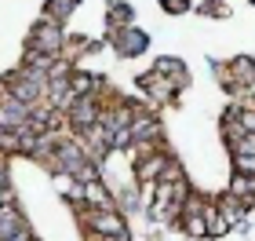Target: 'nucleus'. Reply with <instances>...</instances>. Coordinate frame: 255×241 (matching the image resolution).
Returning a JSON list of instances; mask_svg holds the SVG:
<instances>
[{"mask_svg":"<svg viewBox=\"0 0 255 241\" xmlns=\"http://www.w3.org/2000/svg\"><path fill=\"white\" fill-rule=\"evenodd\" d=\"M84 201L95 205V209H117V205H113V198H110V190L102 187L99 179H88V183H84Z\"/></svg>","mask_w":255,"mask_h":241,"instance_id":"2","label":"nucleus"},{"mask_svg":"<svg viewBox=\"0 0 255 241\" xmlns=\"http://www.w3.org/2000/svg\"><path fill=\"white\" fill-rule=\"evenodd\" d=\"M164 168H168V157L153 150V154H146V157H138V165H135V179L138 183H157L160 176H164Z\"/></svg>","mask_w":255,"mask_h":241,"instance_id":"1","label":"nucleus"},{"mask_svg":"<svg viewBox=\"0 0 255 241\" xmlns=\"http://www.w3.org/2000/svg\"><path fill=\"white\" fill-rule=\"evenodd\" d=\"M186 234H193V238H204L208 234L204 212H186Z\"/></svg>","mask_w":255,"mask_h":241,"instance_id":"3","label":"nucleus"},{"mask_svg":"<svg viewBox=\"0 0 255 241\" xmlns=\"http://www.w3.org/2000/svg\"><path fill=\"white\" fill-rule=\"evenodd\" d=\"M69 7H73V0H55V4H51V15L59 18V15H66Z\"/></svg>","mask_w":255,"mask_h":241,"instance_id":"5","label":"nucleus"},{"mask_svg":"<svg viewBox=\"0 0 255 241\" xmlns=\"http://www.w3.org/2000/svg\"><path fill=\"white\" fill-rule=\"evenodd\" d=\"M237 168L245 176H255V154H237Z\"/></svg>","mask_w":255,"mask_h":241,"instance_id":"4","label":"nucleus"}]
</instances>
